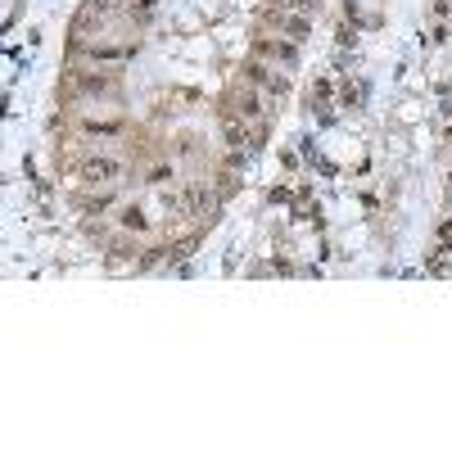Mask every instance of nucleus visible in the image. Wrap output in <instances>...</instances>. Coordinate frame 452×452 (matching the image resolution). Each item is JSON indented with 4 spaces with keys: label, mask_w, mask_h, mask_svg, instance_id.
I'll return each instance as SVG.
<instances>
[{
    "label": "nucleus",
    "mask_w": 452,
    "mask_h": 452,
    "mask_svg": "<svg viewBox=\"0 0 452 452\" xmlns=\"http://www.w3.org/2000/svg\"><path fill=\"white\" fill-rule=\"evenodd\" d=\"M77 91H113V77H95V73H82L77 77Z\"/></svg>",
    "instance_id": "8"
},
{
    "label": "nucleus",
    "mask_w": 452,
    "mask_h": 452,
    "mask_svg": "<svg viewBox=\"0 0 452 452\" xmlns=\"http://www.w3.org/2000/svg\"><path fill=\"white\" fill-rule=\"evenodd\" d=\"M190 213L195 217H208V213H217V199H213V190H204V186H190ZM208 222H213V217H208Z\"/></svg>",
    "instance_id": "4"
},
{
    "label": "nucleus",
    "mask_w": 452,
    "mask_h": 452,
    "mask_svg": "<svg viewBox=\"0 0 452 452\" xmlns=\"http://www.w3.org/2000/svg\"><path fill=\"white\" fill-rule=\"evenodd\" d=\"M444 113H452V95H448V104H444Z\"/></svg>",
    "instance_id": "13"
},
{
    "label": "nucleus",
    "mask_w": 452,
    "mask_h": 452,
    "mask_svg": "<svg viewBox=\"0 0 452 452\" xmlns=\"http://www.w3.org/2000/svg\"><path fill=\"white\" fill-rule=\"evenodd\" d=\"M448 140H452V127H448Z\"/></svg>",
    "instance_id": "14"
},
{
    "label": "nucleus",
    "mask_w": 452,
    "mask_h": 452,
    "mask_svg": "<svg viewBox=\"0 0 452 452\" xmlns=\"http://www.w3.org/2000/svg\"><path fill=\"white\" fill-rule=\"evenodd\" d=\"M86 54L91 59H127V54H136V45H86Z\"/></svg>",
    "instance_id": "7"
},
{
    "label": "nucleus",
    "mask_w": 452,
    "mask_h": 452,
    "mask_svg": "<svg viewBox=\"0 0 452 452\" xmlns=\"http://www.w3.org/2000/svg\"><path fill=\"white\" fill-rule=\"evenodd\" d=\"M254 54H272V59H281L285 68L299 64V45L294 41H254Z\"/></svg>",
    "instance_id": "3"
},
{
    "label": "nucleus",
    "mask_w": 452,
    "mask_h": 452,
    "mask_svg": "<svg viewBox=\"0 0 452 452\" xmlns=\"http://www.w3.org/2000/svg\"><path fill=\"white\" fill-rule=\"evenodd\" d=\"M122 172H127V163L113 154H95L82 163V181H91V186H113V181H122Z\"/></svg>",
    "instance_id": "1"
},
{
    "label": "nucleus",
    "mask_w": 452,
    "mask_h": 452,
    "mask_svg": "<svg viewBox=\"0 0 452 452\" xmlns=\"http://www.w3.org/2000/svg\"><path fill=\"white\" fill-rule=\"evenodd\" d=\"M91 9H100V14H109V9H118V0H86Z\"/></svg>",
    "instance_id": "12"
},
{
    "label": "nucleus",
    "mask_w": 452,
    "mask_h": 452,
    "mask_svg": "<svg viewBox=\"0 0 452 452\" xmlns=\"http://www.w3.org/2000/svg\"><path fill=\"white\" fill-rule=\"evenodd\" d=\"M226 145H235V150H245V145H249V136L235 127V122H226Z\"/></svg>",
    "instance_id": "11"
},
{
    "label": "nucleus",
    "mask_w": 452,
    "mask_h": 452,
    "mask_svg": "<svg viewBox=\"0 0 452 452\" xmlns=\"http://www.w3.org/2000/svg\"><path fill=\"white\" fill-rule=\"evenodd\" d=\"M122 226H127V231H145L150 222H145V213H140V208H122Z\"/></svg>",
    "instance_id": "10"
},
{
    "label": "nucleus",
    "mask_w": 452,
    "mask_h": 452,
    "mask_svg": "<svg viewBox=\"0 0 452 452\" xmlns=\"http://www.w3.org/2000/svg\"><path fill=\"white\" fill-rule=\"evenodd\" d=\"M272 18H276V23H281L285 32L294 36V41H303V36L312 32V23H307V14H285V9H281V14H272Z\"/></svg>",
    "instance_id": "6"
},
{
    "label": "nucleus",
    "mask_w": 452,
    "mask_h": 452,
    "mask_svg": "<svg viewBox=\"0 0 452 452\" xmlns=\"http://www.w3.org/2000/svg\"><path fill=\"white\" fill-rule=\"evenodd\" d=\"M316 5H321V0H281L285 14H316Z\"/></svg>",
    "instance_id": "9"
},
{
    "label": "nucleus",
    "mask_w": 452,
    "mask_h": 452,
    "mask_svg": "<svg viewBox=\"0 0 452 452\" xmlns=\"http://www.w3.org/2000/svg\"><path fill=\"white\" fill-rule=\"evenodd\" d=\"M235 113H240V118H245V122H258V118H263V95H254V91H240V100H235Z\"/></svg>",
    "instance_id": "5"
},
{
    "label": "nucleus",
    "mask_w": 452,
    "mask_h": 452,
    "mask_svg": "<svg viewBox=\"0 0 452 452\" xmlns=\"http://www.w3.org/2000/svg\"><path fill=\"white\" fill-rule=\"evenodd\" d=\"M448 199H452V186H448Z\"/></svg>",
    "instance_id": "15"
},
{
    "label": "nucleus",
    "mask_w": 452,
    "mask_h": 452,
    "mask_svg": "<svg viewBox=\"0 0 452 452\" xmlns=\"http://www.w3.org/2000/svg\"><path fill=\"white\" fill-rule=\"evenodd\" d=\"M245 77H249L254 86H263V91H272V95H285V77H276L267 64H258V59L245 64Z\"/></svg>",
    "instance_id": "2"
}]
</instances>
